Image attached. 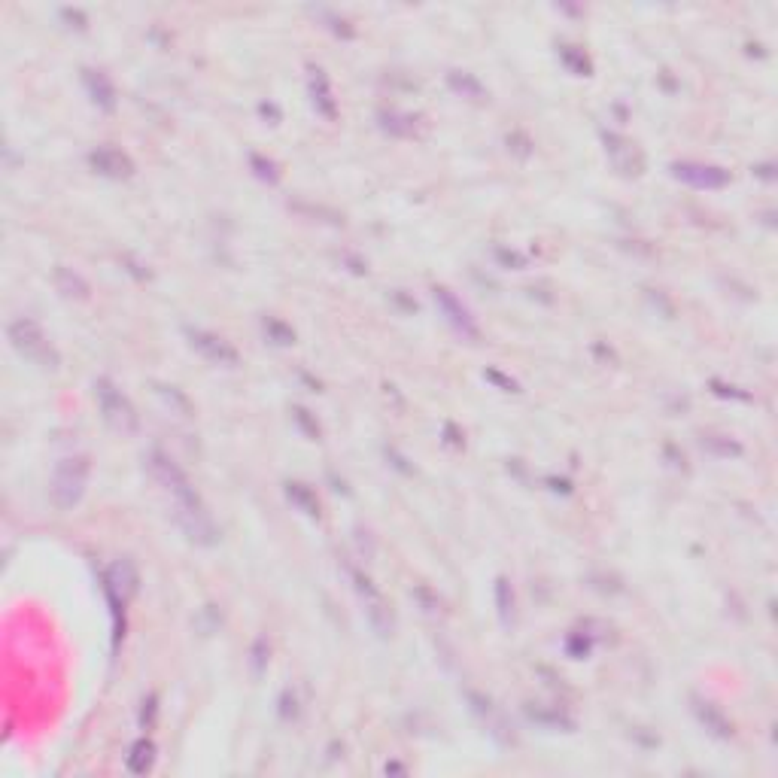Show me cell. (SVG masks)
<instances>
[{"label": "cell", "mask_w": 778, "mask_h": 778, "mask_svg": "<svg viewBox=\"0 0 778 778\" xmlns=\"http://www.w3.org/2000/svg\"><path fill=\"white\" fill-rule=\"evenodd\" d=\"M152 469L162 478V484L168 487V493L174 496V508L177 517L183 523V529L195 538V541H213V523L207 517V511L201 508L198 496L189 490L186 478L174 469V465L165 456H152Z\"/></svg>", "instance_id": "1"}, {"label": "cell", "mask_w": 778, "mask_h": 778, "mask_svg": "<svg viewBox=\"0 0 778 778\" xmlns=\"http://www.w3.org/2000/svg\"><path fill=\"white\" fill-rule=\"evenodd\" d=\"M86 459H64L58 469H55V478H52V496L58 502V508H70L76 499L83 496V487H86Z\"/></svg>", "instance_id": "2"}, {"label": "cell", "mask_w": 778, "mask_h": 778, "mask_svg": "<svg viewBox=\"0 0 778 778\" xmlns=\"http://www.w3.org/2000/svg\"><path fill=\"white\" fill-rule=\"evenodd\" d=\"M10 338H13L16 350L25 353L28 359H34V362H52V347H49V341L40 335V329H37L34 323L16 320V323L10 326Z\"/></svg>", "instance_id": "3"}, {"label": "cell", "mask_w": 778, "mask_h": 778, "mask_svg": "<svg viewBox=\"0 0 778 778\" xmlns=\"http://www.w3.org/2000/svg\"><path fill=\"white\" fill-rule=\"evenodd\" d=\"M98 396H101V405H104V414H107L110 423H116L119 429H131L134 426V414H131L128 402L119 393H113V386L101 383Z\"/></svg>", "instance_id": "4"}]
</instances>
